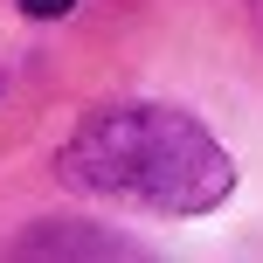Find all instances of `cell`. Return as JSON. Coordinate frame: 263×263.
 I'll return each instance as SVG.
<instances>
[{"label":"cell","instance_id":"obj_1","mask_svg":"<svg viewBox=\"0 0 263 263\" xmlns=\"http://www.w3.org/2000/svg\"><path fill=\"white\" fill-rule=\"evenodd\" d=\"M55 173L77 194H104L153 215H208L236 187V166L215 145V132L166 104H118L83 118Z\"/></svg>","mask_w":263,"mask_h":263},{"label":"cell","instance_id":"obj_2","mask_svg":"<svg viewBox=\"0 0 263 263\" xmlns=\"http://www.w3.org/2000/svg\"><path fill=\"white\" fill-rule=\"evenodd\" d=\"M69 7H77V0H21V14H35V21H63Z\"/></svg>","mask_w":263,"mask_h":263}]
</instances>
